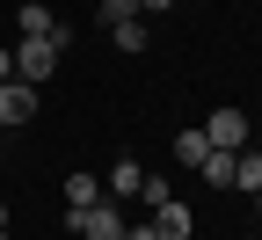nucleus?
I'll return each mask as SVG.
<instances>
[{
    "mask_svg": "<svg viewBox=\"0 0 262 240\" xmlns=\"http://www.w3.org/2000/svg\"><path fill=\"white\" fill-rule=\"evenodd\" d=\"M58 58H66V37H22V44H15V80L44 88V80L58 73Z\"/></svg>",
    "mask_w": 262,
    "mask_h": 240,
    "instance_id": "1",
    "label": "nucleus"
},
{
    "mask_svg": "<svg viewBox=\"0 0 262 240\" xmlns=\"http://www.w3.org/2000/svg\"><path fill=\"white\" fill-rule=\"evenodd\" d=\"M66 226H73L80 240H124V211L102 197V204H88V211H66Z\"/></svg>",
    "mask_w": 262,
    "mask_h": 240,
    "instance_id": "2",
    "label": "nucleus"
},
{
    "mask_svg": "<svg viewBox=\"0 0 262 240\" xmlns=\"http://www.w3.org/2000/svg\"><path fill=\"white\" fill-rule=\"evenodd\" d=\"M204 139H211L219 153H241V146L255 139V124H248L241 110H211V117H204Z\"/></svg>",
    "mask_w": 262,
    "mask_h": 240,
    "instance_id": "3",
    "label": "nucleus"
},
{
    "mask_svg": "<svg viewBox=\"0 0 262 240\" xmlns=\"http://www.w3.org/2000/svg\"><path fill=\"white\" fill-rule=\"evenodd\" d=\"M37 117V88L29 80H0V124H29Z\"/></svg>",
    "mask_w": 262,
    "mask_h": 240,
    "instance_id": "4",
    "label": "nucleus"
},
{
    "mask_svg": "<svg viewBox=\"0 0 262 240\" xmlns=\"http://www.w3.org/2000/svg\"><path fill=\"white\" fill-rule=\"evenodd\" d=\"M153 233H160V240H189V233H196V219H189V204H182V197H168V204H153Z\"/></svg>",
    "mask_w": 262,
    "mask_h": 240,
    "instance_id": "5",
    "label": "nucleus"
},
{
    "mask_svg": "<svg viewBox=\"0 0 262 240\" xmlns=\"http://www.w3.org/2000/svg\"><path fill=\"white\" fill-rule=\"evenodd\" d=\"M226 189H241V197L262 189V146H241V153H233V182H226Z\"/></svg>",
    "mask_w": 262,
    "mask_h": 240,
    "instance_id": "6",
    "label": "nucleus"
},
{
    "mask_svg": "<svg viewBox=\"0 0 262 240\" xmlns=\"http://www.w3.org/2000/svg\"><path fill=\"white\" fill-rule=\"evenodd\" d=\"M15 22H22V37H66V22L44 8V0H22V15H15Z\"/></svg>",
    "mask_w": 262,
    "mask_h": 240,
    "instance_id": "7",
    "label": "nucleus"
},
{
    "mask_svg": "<svg viewBox=\"0 0 262 240\" xmlns=\"http://www.w3.org/2000/svg\"><path fill=\"white\" fill-rule=\"evenodd\" d=\"M102 204V175H66V211H88Z\"/></svg>",
    "mask_w": 262,
    "mask_h": 240,
    "instance_id": "8",
    "label": "nucleus"
},
{
    "mask_svg": "<svg viewBox=\"0 0 262 240\" xmlns=\"http://www.w3.org/2000/svg\"><path fill=\"white\" fill-rule=\"evenodd\" d=\"M139 189H146V167L139 160H117L110 167V197H139Z\"/></svg>",
    "mask_w": 262,
    "mask_h": 240,
    "instance_id": "9",
    "label": "nucleus"
},
{
    "mask_svg": "<svg viewBox=\"0 0 262 240\" xmlns=\"http://www.w3.org/2000/svg\"><path fill=\"white\" fill-rule=\"evenodd\" d=\"M196 175H204L211 189H226V182H233V153H219V146H211L204 160H196Z\"/></svg>",
    "mask_w": 262,
    "mask_h": 240,
    "instance_id": "10",
    "label": "nucleus"
},
{
    "mask_svg": "<svg viewBox=\"0 0 262 240\" xmlns=\"http://www.w3.org/2000/svg\"><path fill=\"white\" fill-rule=\"evenodd\" d=\"M204 153H211V139H204V124H196V131H182V139H175V160H182V167H196Z\"/></svg>",
    "mask_w": 262,
    "mask_h": 240,
    "instance_id": "11",
    "label": "nucleus"
},
{
    "mask_svg": "<svg viewBox=\"0 0 262 240\" xmlns=\"http://www.w3.org/2000/svg\"><path fill=\"white\" fill-rule=\"evenodd\" d=\"M110 37H117V51H146V15H139V22H117Z\"/></svg>",
    "mask_w": 262,
    "mask_h": 240,
    "instance_id": "12",
    "label": "nucleus"
},
{
    "mask_svg": "<svg viewBox=\"0 0 262 240\" xmlns=\"http://www.w3.org/2000/svg\"><path fill=\"white\" fill-rule=\"evenodd\" d=\"M146 8H139V0H102V29H117V22H139Z\"/></svg>",
    "mask_w": 262,
    "mask_h": 240,
    "instance_id": "13",
    "label": "nucleus"
},
{
    "mask_svg": "<svg viewBox=\"0 0 262 240\" xmlns=\"http://www.w3.org/2000/svg\"><path fill=\"white\" fill-rule=\"evenodd\" d=\"M124 240H160V233L153 226H124Z\"/></svg>",
    "mask_w": 262,
    "mask_h": 240,
    "instance_id": "14",
    "label": "nucleus"
},
{
    "mask_svg": "<svg viewBox=\"0 0 262 240\" xmlns=\"http://www.w3.org/2000/svg\"><path fill=\"white\" fill-rule=\"evenodd\" d=\"M139 8H146V15H168V8H175V0H139Z\"/></svg>",
    "mask_w": 262,
    "mask_h": 240,
    "instance_id": "15",
    "label": "nucleus"
},
{
    "mask_svg": "<svg viewBox=\"0 0 262 240\" xmlns=\"http://www.w3.org/2000/svg\"><path fill=\"white\" fill-rule=\"evenodd\" d=\"M0 80H15V51H0Z\"/></svg>",
    "mask_w": 262,
    "mask_h": 240,
    "instance_id": "16",
    "label": "nucleus"
},
{
    "mask_svg": "<svg viewBox=\"0 0 262 240\" xmlns=\"http://www.w3.org/2000/svg\"><path fill=\"white\" fill-rule=\"evenodd\" d=\"M241 240H262V233H241Z\"/></svg>",
    "mask_w": 262,
    "mask_h": 240,
    "instance_id": "17",
    "label": "nucleus"
},
{
    "mask_svg": "<svg viewBox=\"0 0 262 240\" xmlns=\"http://www.w3.org/2000/svg\"><path fill=\"white\" fill-rule=\"evenodd\" d=\"M0 240H8V226H0Z\"/></svg>",
    "mask_w": 262,
    "mask_h": 240,
    "instance_id": "18",
    "label": "nucleus"
},
{
    "mask_svg": "<svg viewBox=\"0 0 262 240\" xmlns=\"http://www.w3.org/2000/svg\"><path fill=\"white\" fill-rule=\"evenodd\" d=\"M255 204H262V189H255Z\"/></svg>",
    "mask_w": 262,
    "mask_h": 240,
    "instance_id": "19",
    "label": "nucleus"
}]
</instances>
